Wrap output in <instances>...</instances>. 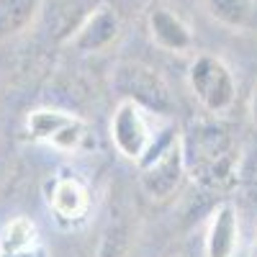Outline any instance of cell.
<instances>
[{"label":"cell","mask_w":257,"mask_h":257,"mask_svg":"<svg viewBox=\"0 0 257 257\" xmlns=\"http://www.w3.org/2000/svg\"><path fill=\"white\" fill-rule=\"evenodd\" d=\"M188 170L185 160V144L178 137V132H165V137H157L149 152L139 162V183L142 190L152 201H167L173 198Z\"/></svg>","instance_id":"cell-1"},{"label":"cell","mask_w":257,"mask_h":257,"mask_svg":"<svg viewBox=\"0 0 257 257\" xmlns=\"http://www.w3.org/2000/svg\"><path fill=\"white\" fill-rule=\"evenodd\" d=\"M188 88L208 113H226L237 98V80L216 54H198L188 67Z\"/></svg>","instance_id":"cell-2"},{"label":"cell","mask_w":257,"mask_h":257,"mask_svg":"<svg viewBox=\"0 0 257 257\" xmlns=\"http://www.w3.org/2000/svg\"><path fill=\"white\" fill-rule=\"evenodd\" d=\"M108 132H111V142L116 147V152L123 160H132L139 165L157 139L155 113H149L137 100L121 98L111 116Z\"/></svg>","instance_id":"cell-3"},{"label":"cell","mask_w":257,"mask_h":257,"mask_svg":"<svg viewBox=\"0 0 257 257\" xmlns=\"http://www.w3.org/2000/svg\"><path fill=\"white\" fill-rule=\"evenodd\" d=\"M113 88L121 98L137 100L139 105L155 116H170L175 108V100L170 95L167 82L139 62H123L113 72Z\"/></svg>","instance_id":"cell-4"},{"label":"cell","mask_w":257,"mask_h":257,"mask_svg":"<svg viewBox=\"0 0 257 257\" xmlns=\"http://www.w3.org/2000/svg\"><path fill=\"white\" fill-rule=\"evenodd\" d=\"M29 137L59 152H75L85 139V121L59 108H36L26 116Z\"/></svg>","instance_id":"cell-5"},{"label":"cell","mask_w":257,"mask_h":257,"mask_svg":"<svg viewBox=\"0 0 257 257\" xmlns=\"http://www.w3.org/2000/svg\"><path fill=\"white\" fill-rule=\"evenodd\" d=\"M118 36H121L118 13L108 6H98L85 16V21L75 29V34L70 36V44L77 52L93 54V52H105Z\"/></svg>","instance_id":"cell-6"},{"label":"cell","mask_w":257,"mask_h":257,"mask_svg":"<svg viewBox=\"0 0 257 257\" xmlns=\"http://www.w3.org/2000/svg\"><path fill=\"white\" fill-rule=\"evenodd\" d=\"M147 26H149V36H152L155 47H160L162 52L170 54H185L193 49V31L185 21L170 8H152L147 18Z\"/></svg>","instance_id":"cell-7"},{"label":"cell","mask_w":257,"mask_h":257,"mask_svg":"<svg viewBox=\"0 0 257 257\" xmlns=\"http://www.w3.org/2000/svg\"><path fill=\"white\" fill-rule=\"evenodd\" d=\"M239 249V213L231 203L216 206L206 226V257H234Z\"/></svg>","instance_id":"cell-8"},{"label":"cell","mask_w":257,"mask_h":257,"mask_svg":"<svg viewBox=\"0 0 257 257\" xmlns=\"http://www.w3.org/2000/svg\"><path fill=\"white\" fill-rule=\"evenodd\" d=\"M47 203L49 208L54 211V216L59 221H80L88 216L90 211V193L77 178L72 175H62V178H54L52 185H49V196H47Z\"/></svg>","instance_id":"cell-9"},{"label":"cell","mask_w":257,"mask_h":257,"mask_svg":"<svg viewBox=\"0 0 257 257\" xmlns=\"http://www.w3.org/2000/svg\"><path fill=\"white\" fill-rule=\"evenodd\" d=\"M41 3L44 0H0V41L26 31Z\"/></svg>","instance_id":"cell-10"},{"label":"cell","mask_w":257,"mask_h":257,"mask_svg":"<svg viewBox=\"0 0 257 257\" xmlns=\"http://www.w3.org/2000/svg\"><path fill=\"white\" fill-rule=\"evenodd\" d=\"M203 6L216 24L231 31L247 29L254 18V0H203Z\"/></svg>","instance_id":"cell-11"},{"label":"cell","mask_w":257,"mask_h":257,"mask_svg":"<svg viewBox=\"0 0 257 257\" xmlns=\"http://www.w3.org/2000/svg\"><path fill=\"white\" fill-rule=\"evenodd\" d=\"M39 244V229L29 216L11 219L0 231V252H18Z\"/></svg>","instance_id":"cell-12"},{"label":"cell","mask_w":257,"mask_h":257,"mask_svg":"<svg viewBox=\"0 0 257 257\" xmlns=\"http://www.w3.org/2000/svg\"><path fill=\"white\" fill-rule=\"evenodd\" d=\"M0 257H44L41 247H29V249H18V252H0Z\"/></svg>","instance_id":"cell-13"},{"label":"cell","mask_w":257,"mask_h":257,"mask_svg":"<svg viewBox=\"0 0 257 257\" xmlns=\"http://www.w3.org/2000/svg\"><path fill=\"white\" fill-rule=\"evenodd\" d=\"M249 118L257 128V85H254V90H252V98H249Z\"/></svg>","instance_id":"cell-14"},{"label":"cell","mask_w":257,"mask_h":257,"mask_svg":"<svg viewBox=\"0 0 257 257\" xmlns=\"http://www.w3.org/2000/svg\"><path fill=\"white\" fill-rule=\"evenodd\" d=\"M249 257H257V239H254V244H252V254Z\"/></svg>","instance_id":"cell-15"}]
</instances>
